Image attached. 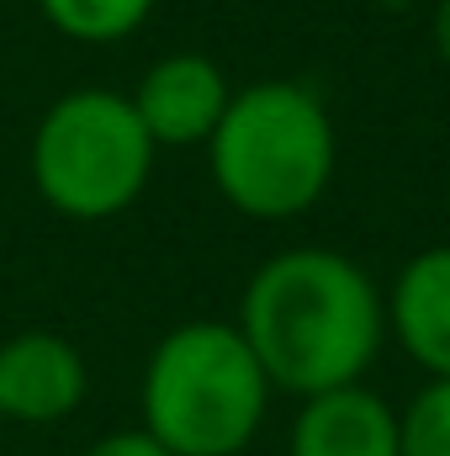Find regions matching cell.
Segmentation results:
<instances>
[{
  "instance_id": "6da1fadb",
  "label": "cell",
  "mask_w": 450,
  "mask_h": 456,
  "mask_svg": "<svg viewBox=\"0 0 450 456\" xmlns=\"http://www.w3.org/2000/svg\"><path fill=\"white\" fill-rule=\"evenodd\" d=\"M233 324L276 393L313 398L366 382L387 345V297L344 249L302 244L244 281Z\"/></svg>"
},
{
  "instance_id": "7a4b0ae2",
  "label": "cell",
  "mask_w": 450,
  "mask_h": 456,
  "mask_svg": "<svg viewBox=\"0 0 450 456\" xmlns=\"http://www.w3.org/2000/svg\"><path fill=\"white\" fill-rule=\"evenodd\" d=\"M334 117L302 80H254L233 91L223 122L207 138L218 197L254 224H292L313 213L334 181Z\"/></svg>"
},
{
  "instance_id": "3957f363",
  "label": "cell",
  "mask_w": 450,
  "mask_h": 456,
  "mask_svg": "<svg viewBox=\"0 0 450 456\" xmlns=\"http://www.w3.org/2000/svg\"><path fill=\"white\" fill-rule=\"evenodd\" d=\"M270 377L238 324L223 319H191L159 335L138 382L143 430L170 456H244L270 414Z\"/></svg>"
},
{
  "instance_id": "277c9868",
  "label": "cell",
  "mask_w": 450,
  "mask_h": 456,
  "mask_svg": "<svg viewBox=\"0 0 450 456\" xmlns=\"http://www.w3.org/2000/svg\"><path fill=\"white\" fill-rule=\"evenodd\" d=\"M154 138L138 122L133 102L107 86H85L59 96L37 117L27 143V170L37 197L75 224L122 218L149 175H154Z\"/></svg>"
},
{
  "instance_id": "5b68a950",
  "label": "cell",
  "mask_w": 450,
  "mask_h": 456,
  "mask_svg": "<svg viewBox=\"0 0 450 456\" xmlns=\"http://www.w3.org/2000/svg\"><path fill=\"white\" fill-rule=\"evenodd\" d=\"M91 393V366L80 345L53 330H21L0 345V419L11 425H64Z\"/></svg>"
},
{
  "instance_id": "8992f818",
  "label": "cell",
  "mask_w": 450,
  "mask_h": 456,
  "mask_svg": "<svg viewBox=\"0 0 450 456\" xmlns=\"http://www.w3.org/2000/svg\"><path fill=\"white\" fill-rule=\"evenodd\" d=\"M228 96H233V86L218 59L165 53L143 69V80L127 102H133L138 122L149 127L154 149H191V143L213 138V127L228 112Z\"/></svg>"
},
{
  "instance_id": "52a82bcc",
  "label": "cell",
  "mask_w": 450,
  "mask_h": 456,
  "mask_svg": "<svg viewBox=\"0 0 450 456\" xmlns=\"http://www.w3.org/2000/svg\"><path fill=\"white\" fill-rule=\"evenodd\" d=\"M286 456H398V409L366 382L297 398Z\"/></svg>"
},
{
  "instance_id": "ba28073f",
  "label": "cell",
  "mask_w": 450,
  "mask_h": 456,
  "mask_svg": "<svg viewBox=\"0 0 450 456\" xmlns=\"http://www.w3.org/2000/svg\"><path fill=\"white\" fill-rule=\"evenodd\" d=\"M387 297V340L424 371V377H450V244L419 249Z\"/></svg>"
},
{
  "instance_id": "9c48e42d",
  "label": "cell",
  "mask_w": 450,
  "mask_h": 456,
  "mask_svg": "<svg viewBox=\"0 0 450 456\" xmlns=\"http://www.w3.org/2000/svg\"><path fill=\"white\" fill-rule=\"evenodd\" d=\"M159 0H37L43 21L69 37V43H85V48H112L122 37H133L149 16H154Z\"/></svg>"
},
{
  "instance_id": "30bf717a",
  "label": "cell",
  "mask_w": 450,
  "mask_h": 456,
  "mask_svg": "<svg viewBox=\"0 0 450 456\" xmlns=\"http://www.w3.org/2000/svg\"><path fill=\"white\" fill-rule=\"evenodd\" d=\"M398 456H450V377H430L398 409Z\"/></svg>"
},
{
  "instance_id": "8fae6325",
  "label": "cell",
  "mask_w": 450,
  "mask_h": 456,
  "mask_svg": "<svg viewBox=\"0 0 450 456\" xmlns=\"http://www.w3.org/2000/svg\"><path fill=\"white\" fill-rule=\"evenodd\" d=\"M85 456H170L143 425H133V430H107L101 441H91Z\"/></svg>"
},
{
  "instance_id": "7c38bea8",
  "label": "cell",
  "mask_w": 450,
  "mask_h": 456,
  "mask_svg": "<svg viewBox=\"0 0 450 456\" xmlns=\"http://www.w3.org/2000/svg\"><path fill=\"white\" fill-rule=\"evenodd\" d=\"M430 37H435V53H440V64H446V75H450V0H440V5H435Z\"/></svg>"
},
{
  "instance_id": "4fadbf2b",
  "label": "cell",
  "mask_w": 450,
  "mask_h": 456,
  "mask_svg": "<svg viewBox=\"0 0 450 456\" xmlns=\"http://www.w3.org/2000/svg\"><path fill=\"white\" fill-rule=\"evenodd\" d=\"M0 425H5V419H0Z\"/></svg>"
}]
</instances>
